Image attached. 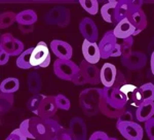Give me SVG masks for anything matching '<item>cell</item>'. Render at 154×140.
Returning a JSON list of instances; mask_svg holds the SVG:
<instances>
[{
  "label": "cell",
  "instance_id": "1",
  "mask_svg": "<svg viewBox=\"0 0 154 140\" xmlns=\"http://www.w3.org/2000/svg\"><path fill=\"white\" fill-rule=\"evenodd\" d=\"M20 130L28 139L46 140L48 139V126L44 119L39 116H33L25 119L20 125Z\"/></svg>",
  "mask_w": 154,
  "mask_h": 140
},
{
  "label": "cell",
  "instance_id": "2",
  "mask_svg": "<svg viewBox=\"0 0 154 140\" xmlns=\"http://www.w3.org/2000/svg\"><path fill=\"white\" fill-rule=\"evenodd\" d=\"M102 96H103V89L91 88L83 90L79 96V103L83 113L86 116H94L100 112Z\"/></svg>",
  "mask_w": 154,
  "mask_h": 140
},
{
  "label": "cell",
  "instance_id": "3",
  "mask_svg": "<svg viewBox=\"0 0 154 140\" xmlns=\"http://www.w3.org/2000/svg\"><path fill=\"white\" fill-rule=\"evenodd\" d=\"M71 12L65 6H56L44 16V23L59 27H67L70 23Z\"/></svg>",
  "mask_w": 154,
  "mask_h": 140
},
{
  "label": "cell",
  "instance_id": "4",
  "mask_svg": "<svg viewBox=\"0 0 154 140\" xmlns=\"http://www.w3.org/2000/svg\"><path fill=\"white\" fill-rule=\"evenodd\" d=\"M80 70V67L76 65L72 60L57 59L54 63V72L60 79L72 81L75 74Z\"/></svg>",
  "mask_w": 154,
  "mask_h": 140
},
{
  "label": "cell",
  "instance_id": "5",
  "mask_svg": "<svg viewBox=\"0 0 154 140\" xmlns=\"http://www.w3.org/2000/svg\"><path fill=\"white\" fill-rule=\"evenodd\" d=\"M51 58L49 49L44 41H39L36 46H34L31 55L32 67H41L45 68L51 64Z\"/></svg>",
  "mask_w": 154,
  "mask_h": 140
},
{
  "label": "cell",
  "instance_id": "6",
  "mask_svg": "<svg viewBox=\"0 0 154 140\" xmlns=\"http://www.w3.org/2000/svg\"><path fill=\"white\" fill-rule=\"evenodd\" d=\"M116 128L126 140H142L144 129L136 122H117Z\"/></svg>",
  "mask_w": 154,
  "mask_h": 140
},
{
  "label": "cell",
  "instance_id": "7",
  "mask_svg": "<svg viewBox=\"0 0 154 140\" xmlns=\"http://www.w3.org/2000/svg\"><path fill=\"white\" fill-rule=\"evenodd\" d=\"M0 49L9 54V56H20L24 52V43L11 33H4L0 37Z\"/></svg>",
  "mask_w": 154,
  "mask_h": 140
},
{
  "label": "cell",
  "instance_id": "8",
  "mask_svg": "<svg viewBox=\"0 0 154 140\" xmlns=\"http://www.w3.org/2000/svg\"><path fill=\"white\" fill-rule=\"evenodd\" d=\"M104 99L115 108H125L128 103V98L119 89L115 88H104L103 87Z\"/></svg>",
  "mask_w": 154,
  "mask_h": 140
},
{
  "label": "cell",
  "instance_id": "9",
  "mask_svg": "<svg viewBox=\"0 0 154 140\" xmlns=\"http://www.w3.org/2000/svg\"><path fill=\"white\" fill-rule=\"evenodd\" d=\"M118 44L117 38L113 33V30L107 31L104 34L103 38L99 42V49L101 52V58L102 59H108L112 56L114 49H116Z\"/></svg>",
  "mask_w": 154,
  "mask_h": 140
},
{
  "label": "cell",
  "instance_id": "10",
  "mask_svg": "<svg viewBox=\"0 0 154 140\" xmlns=\"http://www.w3.org/2000/svg\"><path fill=\"white\" fill-rule=\"evenodd\" d=\"M121 64L126 67L128 70L131 71H137L141 70L146 66L147 64V56L144 52L135 51L131 52V55L128 58H120Z\"/></svg>",
  "mask_w": 154,
  "mask_h": 140
},
{
  "label": "cell",
  "instance_id": "11",
  "mask_svg": "<svg viewBox=\"0 0 154 140\" xmlns=\"http://www.w3.org/2000/svg\"><path fill=\"white\" fill-rule=\"evenodd\" d=\"M79 31L84 39L91 41L97 42L99 38V30L95 22L91 18H83L79 24Z\"/></svg>",
  "mask_w": 154,
  "mask_h": 140
},
{
  "label": "cell",
  "instance_id": "12",
  "mask_svg": "<svg viewBox=\"0 0 154 140\" xmlns=\"http://www.w3.org/2000/svg\"><path fill=\"white\" fill-rule=\"evenodd\" d=\"M82 55L84 58L83 60L93 65L99 63L102 59L99 44L97 42H91L86 39H84L82 42Z\"/></svg>",
  "mask_w": 154,
  "mask_h": 140
},
{
  "label": "cell",
  "instance_id": "13",
  "mask_svg": "<svg viewBox=\"0 0 154 140\" xmlns=\"http://www.w3.org/2000/svg\"><path fill=\"white\" fill-rule=\"evenodd\" d=\"M80 70L85 76L88 84L93 86H98L101 82V69L97 67V65L89 64L85 60H82L80 62Z\"/></svg>",
  "mask_w": 154,
  "mask_h": 140
},
{
  "label": "cell",
  "instance_id": "14",
  "mask_svg": "<svg viewBox=\"0 0 154 140\" xmlns=\"http://www.w3.org/2000/svg\"><path fill=\"white\" fill-rule=\"evenodd\" d=\"M59 107L56 102V96H46L39 107L38 116L42 119H48L56 116Z\"/></svg>",
  "mask_w": 154,
  "mask_h": 140
},
{
  "label": "cell",
  "instance_id": "15",
  "mask_svg": "<svg viewBox=\"0 0 154 140\" xmlns=\"http://www.w3.org/2000/svg\"><path fill=\"white\" fill-rule=\"evenodd\" d=\"M51 52L58 57V59L62 60H71L73 56V49L68 42L54 39L51 42Z\"/></svg>",
  "mask_w": 154,
  "mask_h": 140
},
{
  "label": "cell",
  "instance_id": "16",
  "mask_svg": "<svg viewBox=\"0 0 154 140\" xmlns=\"http://www.w3.org/2000/svg\"><path fill=\"white\" fill-rule=\"evenodd\" d=\"M136 31L137 29L131 25L128 18L116 24L115 28L113 29V33L115 35L116 38H117V40L118 39L125 40V39H128L130 37H134Z\"/></svg>",
  "mask_w": 154,
  "mask_h": 140
},
{
  "label": "cell",
  "instance_id": "17",
  "mask_svg": "<svg viewBox=\"0 0 154 140\" xmlns=\"http://www.w3.org/2000/svg\"><path fill=\"white\" fill-rule=\"evenodd\" d=\"M117 69L115 65L105 63L101 68V82L104 88H112L117 77Z\"/></svg>",
  "mask_w": 154,
  "mask_h": 140
},
{
  "label": "cell",
  "instance_id": "18",
  "mask_svg": "<svg viewBox=\"0 0 154 140\" xmlns=\"http://www.w3.org/2000/svg\"><path fill=\"white\" fill-rule=\"evenodd\" d=\"M69 130L76 140H86L88 129H86L85 122L81 117H73L69 124Z\"/></svg>",
  "mask_w": 154,
  "mask_h": 140
},
{
  "label": "cell",
  "instance_id": "19",
  "mask_svg": "<svg viewBox=\"0 0 154 140\" xmlns=\"http://www.w3.org/2000/svg\"><path fill=\"white\" fill-rule=\"evenodd\" d=\"M136 119L140 122H146L154 116V102L146 101L143 102L140 106L137 107L136 110Z\"/></svg>",
  "mask_w": 154,
  "mask_h": 140
},
{
  "label": "cell",
  "instance_id": "20",
  "mask_svg": "<svg viewBox=\"0 0 154 140\" xmlns=\"http://www.w3.org/2000/svg\"><path fill=\"white\" fill-rule=\"evenodd\" d=\"M37 21L38 17L33 9H26L17 14V23L19 27H34Z\"/></svg>",
  "mask_w": 154,
  "mask_h": 140
},
{
  "label": "cell",
  "instance_id": "21",
  "mask_svg": "<svg viewBox=\"0 0 154 140\" xmlns=\"http://www.w3.org/2000/svg\"><path fill=\"white\" fill-rule=\"evenodd\" d=\"M128 19L137 30L143 31L147 27V17H146L145 12L143 11V9L131 11L128 16Z\"/></svg>",
  "mask_w": 154,
  "mask_h": 140
},
{
  "label": "cell",
  "instance_id": "22",
  "mask_svg": "<svg viewBox=\"0 0 154 140\" xmlns=\"http://www.w3.org/2000/svg\"><path fill=\"white\" fill-rule=\"evenodd\" d=\"M126 109H128V107L121 108V109L115 108V107H113L111 104H109L108 102L104 99V97L102 96L101 102H100V112L102 114H104L105 116L110 117V119H118V117L120 116Z\"/></svg>",
  "mask_w": 154,
  "mask_h": 140
},
{
  "label": "cell",
  "instance_id": "23",
  "mask_svg": "<svg viewBox=\"0 0 154 140\" xmlns=\"http://www.w3.org/2000/svg\"><path fill=\"white\" fill-rule=\"evenodd\" d=\"M118 1L116 0H111L104 4L101 8V16L103 20L109 24H116L115 21V8L117 6Z\"/></svg>",
  "mask_w": 154,
  "mask_h": 140
},
{
  "label": "cell",
  "instance_id": "24",
  "mask_svg": "<svg viewBox=\"0 0 154 140\" xmlns=\"http://www.w3.org/2000/svg\"><path fill=\"white\" fill-rule=\"evenodd\" d=\"M27 86H28V90L31 94H40V91L42 89V81L39 73H37L35 71L30 72L28 76H27Z\"/></svg>",
  "mask_w": 154,
  "mask_h": 140
},
{
  "label": "cell",
  "instance_id": "25",
  "mask_svg": "<svg viewBox=\"0 0 154 140\" xmlns=\"http://www.w3.org/2000/svg\"><path fill=\"white\" fill-rule=\"evenodd\" d=\"M20 88V81L16 77H7L0 84V92L4 94H14Z\"/></svg>",
  "mask_w": 154,
  "mask_h": 140
},
{
  "label": "cell",
  "instance_id": "26",
  "mask_svg": "<svg viewBox=\"0 0 154 140\" xmlns=\"http://www.w3.org/2000/svg\"><path fill=\"white\" fill-rule=\"evenodd\" d=\"M130 4H128V0H119L117 6L115 8V21L116 24L119 23L120 21L125 20L130 14Z\"/></svg>",
  "mask_w": 154,
  "mask_h": 140
},
{
  "label": "cell",
  "instance_id": "27",
  "mask_svg": "<svg viewBox=\"0 0 154 140\" xmlns=\"http://www.w3.org/2000/svg\"><path fill=\"white\" fill-rule=\"evenodd\" d=\"M33 49L34 47H29V49H25V51L18 57L16 63L19 68L25 69V70H29V69L33 68L31 65V55H32V52H33Z\"/></svg>",
  "mask_w": 154,
  "mask_h": 140
},
{
  "label": "cell",
  "instance_id": "28",
  "mask_svg": "<svg viewBox=\"0 0 154 140\" xmlns=\"http://www.w3.org/2000/svg\"><path fill=\"white\" fill-rule=\"evenodd\" d=\"M44 121H45L46 126H48V139L46 140H54L57 138V135H58L59 131L63 127L60 125L58 119L56 116L48 119H44Z\"/></svg>",
  "mask_w": 154,
  "mask_h": 140
},
{
  "label": "cell",
  "instance_id": "29",
  "mask_svg": "<svg viewBox=\"0 0 154 140\" xmlns=\"http://www.w3.org/2000/svg\"><path fill=\"white\" fill-rule=\"evenodd\" d=\"M14 94L0 93V111H1V114L7 113L14 107Z\"/></svg>",
  "mask_w": 154,
  "mask_h": 140
},
{
  "label": "cell",
  "instance_id": "30",
  "mask_svg": "<svg viewBox=\"0 0 154 140\" xmlns=\"http://www.w3.org/2000/svg\"><path fill=\"white\" fill-rule=\"evenodd\" d=\"M45 98H46V95H43V94L33 95V96L28 100V102H27V108L29 109V111L33 112L34 114L38 116L39 107H40L42 101Z\"/></svg>",
  "mask_w": 154,
  "mask_h": 140
},
{
  "label": "cell",
  "instance_id": "31",
  "mask_svg": "<svg viewBox=\"0 0 154 140\" xmlns=\"http://www.w3.org/2000/svg\"><path fill=\"white\" fill-rule=\"evenodd\" d=\"M17 14L14 11H5L0 14V28L6 29L17 23Z\"/></svg>",
  "mask_w": 154,
  "mask_h": 140
},
{
  "label": "cell",
  "instance_id": "32",
  "mask_svg": "<svg viewBox=\"0 0 154 140\" xmlns=\"http://www.w3.org/2000/svg\"><path fill=\"white\" fill-rule=\"evenodd\" d=\"M140 92L143 96L144 102L146 101H153L154 102V84L152 82H147L144 84L141 87H139Z\"/></svg>",
  "mask_w": 154,
  "mask_h": 140
},
{
  "label": "cell",
  "instance_id": "33",
  "mask_svg": "<svg viewBox=\"0 0 154 140\" xmlns=\"http://www.w3.org/2000/svg\"><path fill=\"white\" fill-rule=\"evenodd\" d=\"M81 7L86 12H88L89 14H98L99 11V2L97 0H80L79 1Z\"/></svg>",
  "mask_w": 154,
  "mask_h": 140
},
{
  "label": "cell",
  "instance_id": "34",
  "mask_svg": "<svg viewBox=\"0 0 154 140\" xmlns=\"http://www.w3.org/2000/svg\"><path fill=\"white\" fill-rule=\"evenodd\" d=\"M133 43H134V37H130L128 39H125L120 42L121 46V57L120 58H128L133 52Z\"/></svg>",
  "mask_w": 154,
  "mask_h": 140
},
{
  "label": "cell",
  "instance_id": "35",
  "mask_svg": "<svg viewBox=\"0 0 154 140\" xmlns=\"http://www.w3.org/2000/svg\"><path fill=\"white\" fill-rule=\"evenodd\" d=\"M56 102L60 109L62 110H69L71 107V101L69 100L65 95L59 94L56 96Z\"/></svg>",
  "mask_w": 154,
  "mask_h": 140
},
{
  "label": "cell",
  "instance_id": "36",
  "mask_svg": "<svg viewBox=\"0 0 154 140\" xmlns=\"http://www.w3.org/2000/svg\"><path fill=\"white\" fill-rule=\"evenodd\" d=\"M57 140H76L72 135L70 130L67 128H62L57 135Z\"/></svg>",
  "mask_w": 154,
  "mask_h": 140
},
{
  "label": "cell",
  "instance_id": "37",
  "mask_svg": "<svg viewBox=\"0 0 154 140\" xmlns=\"http://www.w3.org/2000/svg\"><path fill=\"white\" fill-rule=\"evenodd\" d=\"M145 131L148 138L150 140H154V117L145 122Z\"/></svg>",
  "mask_w": 154,
  "mask_h": 140
},
{
  "label": "cell",
  "instance_id": "38",
  "mask_svg": "<svg viewBox=\"0 0 154 140\" xmlns=\"http://www.w3.org/2000/svg\"><path fill=\"white\" fill-rule=\"evenodd\" d=\"M5 140H28V138L25 136L24 133L19 128V129L14 130V131L7 136V138Z\"/></svg>",
  "mask_w": 154,
  "mask_h": 140
},
{
  "label": "cell",
  "instance_id": "39",
  "mask_svg": "<svg viewBox=\"0 0 154 140\" xmlns=\"http://www.w3.org/2000/svg\"><path fill=\"white\" fill-rule=\"evenodd\" d=\"M72 82H73L74 84H76V86H83V84H88V81H86V78H85V76H84V74L82 73V71L79 70V71L75 74V76L73 77Z\"/></svg>",
  "mask_w": 154,
  "mask_h": 140
},
{
  "label": "cell",
  "instance_id": "40",
  "mask_svg": "<svg viewBox=\"0 0 154 140\" xmlns=\"http://www.w3.org/2000/svg\"><path fill=\"white\" fill-rule=\"evenodd\" d=\"M126 84H128V82H126L125 76L123 75L122 72L118 71L117 72V77H116V81H115V84H114V86L112 88H115V89H120V88H122Z\"/></svg>",
  "mask_w": 154,
  "mask_h": 140
},
{
  "label": "cell",
  "instance_id": "41",
  "mask_svg": "<svg viewBox=\"0 0 154 140\" xmlns=\"http://www.w3.org/2000/svg\"><path fill=\"white\" fill-rule=\"evenodd\" d=\"M137 89V87L136 86H134V84H125L122 88H120V91L122 92L123 94L125 95L126 97L128 98V100H131V95H133V93L135 92V90Z\"/></svg>",
  "mask_w": 154,
  "mask_h": 140
},
{
  "label": "cell",
  "instance_id": "42",
  "mask_svg": "<svg viewBox=\"0 0 154 140\" xmlns=\"http://www.w3.org/2000/svg\"><path fill=\"white\" fill-rule=\"evenodd\" d=\"M135 116H134L133 112H131V110H128V109H126V110L118 117L117 122H135L134 121Z\"/></svg>",
  "mask_w": 154,
  "mask_h": 140
},
{
  "label": "cell",
  "instance_id": "43",
  "mask_svg": "<svg viewBox=\"0 0 154 140\" xmlns=\"http://www.w3.org/2000/svg\"><path fill=\"white\" fill-rule=\"evenodd\" d=\"M88 140H109V136L103 131H96L89 136Z\"/></svg>",
  "mask_w": 154,
  "mask_h": 140
},
{
  "label": "cell",
  "instance_id": "44",
  "mask_svg": "<svg viewBox=\"0 0 154 140\" xmlns=\"http://www.w3.org/2000/svg\"><path fill=\"white\" fill-rule=\"evenodd\" d=\"M128 4H130L131 11H139V9H142L143 1L142 0H128Z\"/></svg>",
  "mask_w": 154,
  "mask_h": 140
},
{
  "label": "cell",
  "instance_id": "45",
  "mask_svg": "<svg viewBox=\"0 0 154 140\" xmlns=\"http://www.w3.org/2000/svg\"><path fill=\"white\" fill-rule=\"evenodd\" d=\"M9 54L4 51L3 49H0V65H5L7 64L9 60Z\"/></svg>",
  "mask_w": 154,
  "mask_h": 140
},
{
  "label": "cell",
  "instance_id": "46",
  "mask_svg": "<svg viewBox=\"0 0 154 140\" xmlns=\"http://www.w3.org/2000/svg\"><path fill=\"white\" fill-rule=\"evenodd\" d=\"M150 67H151V72L154 75V51L151 54V58H150Z\"/></svg>",
  "mask_w": 154,
  "mask_h": 140
},
{
  "label": "cell",
  "instance_id": "47",
  "mask_svg": "<svg viewBox=\"0 0 154 140\" xmlns=\"http://www.w3.org/2000/svg\"><path fill=\"white\" fill-rule=\"evenodd\" d=\"M109 140H118V139H116V138H112V137H111V138H110V137H109Z\"/></svg>",
  "mask_w": 154,
  "mask_h": 140
},
{
  "label": "cell",
  "instance_id": "48",
  "mask_svg": "<svg viewBox=\"0 0 154 140\" xmlns=\"http://www.w3.org/2000/svg\"><path fill=\"white\" fill-rule=\"evenodd\" d=\"M54 140H57V139H54Z\"/></svg>",
  "mask_w": 154,
  "mask_h": 140
}]
</instances>
